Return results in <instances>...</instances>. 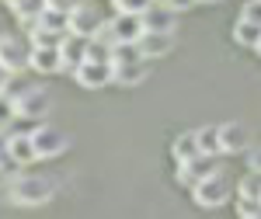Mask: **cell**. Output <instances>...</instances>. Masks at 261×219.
<instances>
[{
    "label": "cell",
    "instance_id": "obj_15",
    "mask_svg": "<svg viewBox=\"0 0 261 219\" xmlns=\"http://www.w3.org/2000/svg\"><path fill=\"white\" fill-rule=\"evenodd\" d=\"M213 171H216V167H213V157H205V153H202V157H195V160H185V163H178V181L192 188L195 181H202L205 174H213Z\"/></svg>",
    "mask_w": 261,
    "mask_h": 219
},
{
    "label": "cell",
    "instance_id": "obj_14",
    "mask_svg": "<svg viewBox=\"0 0 261 219\" xmlns=\"http://www.w3.org/2000/svg\"><path fill=\"white\" fill-rule=\"evenodd\" d=\"M146 77H150V60L115 63V84H119V87H140Z\"/></svg>",
    "mask_w": 261,
    "mask_h": 219
},
{
    "label": "cell",
    "instance_id": "obj_3",
    "mask_svg": "<svg viewBox=\"0 0 261 219\" xmlns=\"http://www.w3.org/2000/svg\"><path fill=\"white\" fill-rule=\"evenodd\" d=\"M192 199H195V205H202V209H220L223 202L230 199V181L213 171V174H205L202 181L192 184Z\"/></svg>",
    "mask_w": 261,
    "mask_h": 219
},
{
    "label": "cell",
    "instance_id": "obj_33",
    "mask_svg": "<svg viewBox=\"0 0 261 219\" xmlns=\"http://www.w3.org/2000/svg\"><path fill=\"white\" fill-rule=\"evenodd\" d=\"M7 4H11V0H7Z\"/></svg>",
    "mask_w": 261,
    "mask_h": 219
},
{
    "label": "cell",
    "instance_id": "obj_16",
    "mask_svg": "<svg viewBox=\"0 0 261 219\" xmlns=\"http://www.w3.org/2000/svg\"><path fill=\"white\" fill-rule=\"evenodd\" d=\"M60 52H63V63H66V70H73V66H81L87 60V39L84 35H73V32H66L60 42Z\"/></svg>",
    "mask_w": 261,
    "mask_h": 219
},
{
    "label": "cell",
    "instance_id": "obj_5",
    "mask_svg": "<svg viewBox=\"0 0 261 219\" xmlns=\"http://www.w3.org/2000/svg\"><path fill=\"white\" fill-rule=\"evenodd\" d=\"M14 104H18V119H28V122H39L49 115V94L45 91H39V87H21L18 98H14Z\"/></svg>",
    "mask_w": 261,
    "mask_h": 219
},
{
    "label": "cell",
    "instance_id": "obj_7",
    "mask_svg": "<svg viewBox=\"0 0 261 219\" xmlns=\"http://www.w3.org/2000/svg\"><path fill=\"white\" fill-rule=\"evenodd\" d=\"M28 66H32L35 73H42V77H53V73L66 70L60 45H32V52H28Z\"/></svg>",
    "mask_w": 261,
    "mask_h": 219
},
{
    "label": "cell",
    "instance_id": "obj_24",
    "mask_svg": "<svg viewBox=\"0 0 261 219\" xmlns=\"http://www.w3.org/2000/svg\"><path fill=\"white\" fill-rule=\"evenodd\" d=\"M14 119H18V104H14V98L7 91H0V125H7Z\"/></svg>",
    "mask_w": 261,
    "mask_h": 219
},
{
    "label": "cell",
    "instance_id": "obj_29",
    "mask_svg": "<svg viewBox=\"0 0 261 219\" xmlns=\"http://www.w3.org/2000/svg\"><path fill=\"white\" fill-rule=\"evenodd\" d=\"M251 171H261V146L251 150Z\"/></svg>",
    "mask_w": 261,
    "mask_h": 219
},
{
    "label": "cell",
    "instance_id": "obj_19",
    "mask_svg": "<svg viewBox=\"0 0 261 219\" xmlns=\"http://www.w3.org/2000/svg\"><path fill=\"white\" fill-rule=\"evenodd\" d=\"M233 42L237 45H247V49H258L261 42V24L251 18H241L237 24H233Z\"/></svg>",
    "mask_w": 261,
    "mask_h": 219
},
{
    "label": "cell",
    "instance_id": "obj_21",
    "mask_svg": "<svg viewBox=\"0 0 261 219\" xmlns=\"http://www.w3.org/2000/svg\"><path fill=\"white\" fill-rule=\"evenodd\" d=\"M195 136H199V146H202V153H205V157H220V153H223L220 125H205V129H199Z\"/></svg>",
    "mask_w": 261,
    "mask_h": 219
},
{
    "label": "cell",
    "instance_id": "obj_11",
    "mask_svg": "<svg viewBox=\"0 0 261 219\" xmlns=\"http://www.w3.org/2000/svg\"><path fill=\"white\" fill-rule=\"evenodd\" d=\"M28 52H32V49H24L14 35H0V63H4L11 73H21V70L28 66Z\"/></svg>",
    "mask_w": 261,
    "mask_h": 219
},
{
    "label": "cell",
    "instance_id": "obj_18",
    "mask_svg": "<svg viewBox=\"0 0 261 219\" xmlns=\"http://www.w3.org/2000/svg\"><path fill=\"white\" fill-rule=\"evenodd\" d=\"M39 24H42V28H49V32H56V35H66V32H70V11L45 4V11H42Z\"/></svg>",
    "mask_w": 261,
    "mask_h": 219
},
{
    "label": "cell",
    "instance_id": "obj_23",
    "mask_svg": "<svg viewBox=\"0 0 261 219\" xmlns=\"http://www.w3.org/2000/svg\"><path fill=\"white\" fill-rule=\"evenodd\" d=\"M133 60H146L136 42H115L112 45V63H133Z\"/></svg>",
    "mask_w": 261,
    "mask_h": 219
},
{
    "label": "cell",
    "instance_id": "obj_32",
    "mask_svg": "<svg viewBox=\"0 0 261 219\" xmlns=\"http://www.w3.org/2000/svg\"><path fill=\"white\" fill-rule=\"evenodd\" d=\"M254 52H261V42H258V49H254Z\"/></svg>",
    "mask_w": 261,
    "mask_h": 219
},
{
    "label": "cell",
    "instance_id": "obj_20",
    "mask_svg": "<svg viewBox=\"0 0 261 219\" xmlns=\"http://www.w3.org/2000/svg\"><path fill=\"white\" fill-rule=\"evenodd\" d=\"M171 153H174V160H178V163H185V160H195V157H202L199 136H195V132H181L178 140H174V146H171Z\"/></svg>",
    "mask_w": 261,
    "mask_h": 219
},
{
    "label": "cell",
    "instance_id": "obj_25",
    "mask_svg": "<svg viewBox=\"0 0 261 219\" xmlns=\"http://www.w3.org/2000/svg\"><path fill=\"white\" fill-rule=\"evenodd\" d=\"M115 4V11H122V14H143L153 0H112Z\"/></svg>",
    "mask_w": 261,
    "mask_h": 219
},
{
    "label": "cell",
    "instance_id": "obj_4",
    "mask_svg": "<svg viewBox=\"0 0 261 219\" xmlns=\"http://www.w3.org/2000/svg\"><path fill=\"white\" fill-rule=\"evenodd\" d=\"M73 80L87 87V91H101L108 84H115V63L112 60H84L81 66H73Z\"/></svg>",
    "mask_w": 261,
    "mask_h": 219
},
{
    "label": "cell",
    "instance_id": "obj_8",
    "mask_svg": "<svg viewBox=\"0 0 261 219\" xmlns=\"http://www.w3.org/2000/svg\"><path fill=\"white\" fill-rule=\"evenodd\" d=\"M101 28H105V21H101V14L91 7V4H77V7L70 11V32H73V35L94 39Z\"/></svg>",
    "mask_w": 261,
    "mask_h": 219
},
{
    "label": "cell",
    "instance_id": "obj_27",
    "mask_svg": "<svg viewBox=\"0 0 261 219\" xmlns=\"http://www.w3.org/2000/svg\"><path fill=\"white\" fill-rule=\"evenodd\" d=\"M241 18H251V21H258V24H261V0H247L244 11H241Z\"/></svg>",
    "mask_w": 261,
    "mask_h": 219
},
{
    "label": "cell",
    "instance_id": "obj_13",
    "mask_svg": "<svg viewBox=\"0 0 261 219\" xmlns=\"http://www.w3.org/2000/svg\"><path fill=\"white\" fill-rule=\"evenodd\" d=\"M220 140H223V153H241L251 146V129L244 122H226V125H220Z\"/></svg>",
    "mask_w": 261,
    "mask_h": 219
},
{
    "label": "cell",
    "instance_id": "obj_26",
    "mask_svg": "<svg viewBox=\"0 0 261 219\" xmlns=\"http://www.w3.org/2000/svg\"><path fill=\"white\" fill-rule=\"evenodd\" d=\"M237 212H241L244 219H258L261 216V202H237Z\"/></svg>",
    "mask_w": 261,
    "mask_h": 219
},
{
    "label": "cell",
    "instance_id": "obj_1",
    "mask_svg": "<svg viewBox=\"0 0 261 219\" xmlns=\"http://www.w3.org/2000/svg\"><path fill=\"white\" fill-rule=\"evenodd\" d=\"M53 181L42 178V174H18V181L11 184V202L14 205H45V202L53 199Z\"/></svg>",
    "mask_w": 261,
    "mask_h": 219
},
{
    "label": "cell",
    "instance_id": "obj_6",
    "mask_svg": "<svg viewBox=\"0 0 261 219\" xmlns=\"http://www.w3.org/2000/svg\"><path fill=\"white\" fill-rule=\"evenodd\" d=\"M105 32L112 35V42H140L146 24H143L140 14H122V11H115V18L105 21Z\"/></svg>",
    "mask_w": 261,
    "mask_h": 219
},
{
    "label": "cell",
    "instance_id": "obj_2",
    "mask_svg": "<svg viewBox=\"0 0 261 219\" xmlns=\"http://www.w3.org/2000/svg\"><path fill=\"white\" fill-rule=\"evenodd\" d=\"M32 143H35V153H39V160H53V157H60V153H66L70 136L63 132L60 125L42 122V125H35V129H32Z\"/></svg>",
    "mask_w": 261,
    "mask_h": 219
},
{
    "label": "cell",
    "instance_id": "obj_12",
    "mask_svg": "<svg viewBox=\"0 0 261 219\" xmlns=\"http://www.w3.org/2000/svg\"><path fill=\"white\" fill-rule=\"evenodd\" d=\"M7 157H11V163H18V167H28L32 160H39L35 143H32V132H14V136H7Z\"/></svg>",
    "mask_w": 261,
    "mask_h": 219
},
{
    "label": "cell",
    "instance_id": "obj_10",
    "mask_svg": "<svg viewBox=\"0 0 261 219\" xmlns=\"http://www.w3.org/2000/svg\"><path fill=\"white\" fill-rule=\"evenodd\" d=\"M136 45H140V52L146 60H164L174 49V32H143Z\"/></svg>",
    "mask_w": 261,
    "mask_h": 219
},
{
    "label": "cell",
    "instance_id": "obj_30",
    "mask_svg": "<svg viewBox=\"0 0 261 219\" xmlns=\"http://www.w3.org/2000/svg\"><path fill=\"white\" fill-rule=\"evenodd\" d=\"M7 77H11V70H7V66H4V63H0V91H4V87H7Z\"/></svg>",
    "mask_w": 261,
    "mask_h": 219
},
{
    "label": "cell",
    "instance_id": "obj_17",
    "mask_svg": "<svg viewBox=\"0 0 261 219\" xmlns=\"http://www.w3.org/2000/svg\"><path fill=\"white\" fill-rule=\"evenodd\" d=\"M45 4L49 0H11V11H14V18L21 24H28V28H35L42 18V11H45Z\"/></svg>",
    "mask_w": 261,
    "mask_h": 219
},
{
    "label": "cell",
    "instance_id": "obj_22",
    "mask_svg": "<svg viewBox=\"0 0 261 219\" xmlns=\"http://www.w3.org/2000/svg\"><path fill=\"white\" fill-rule=\"evenodd\" d=\"M237 195H241L244 202H261V171H251V174L237 184Z\"/></svg>",
    "mask_w": 261,
    "mask_h": 219
},
{
    "label": "cell",
    "instance_id": "obj_28",
    "mask_svg": "<svg viewBox=\"0 0 261 219\" xmlns=\"http://www.w3.org/2000/svg\"><path fill=\"white\" fill-rule=\"evenodd\" d=\"M164 4H167V7H174V11H188V7H195V4H202V0H164Z\"/></svg>",
    "mask_w": 261,
    "mask_h": 219
},
{
    "label": "cell",
    "instance_id": "obj_31",
    "mask_svg": "<svg viewBox=\"0 0 261 219\" xmlns=\"http://www.w3.org/2000/svg\"><path fill=\"white\" fill-rule=\"evenodd\" d=\"M202 4H220V0H202Z\"/></svg>",
    "mask_w": 261,
    "mask_h": 219
},
{
    "label": "cell",
    "instance_id": "obj_9",
    "mask_svg": "<svg viewBox=\"0 0 261 219\" xmlns=\"http://www.w3.org/2000/svg\"><path fill=\"white\" fill-rule=\"evenodd\" d=\"M140 18H143V24H146V32H174L178 11H174V7H167L164 0H153Z\"/></svg>",
    "mask_w": 261,
    "mask_h": 219
}]
</instances>
